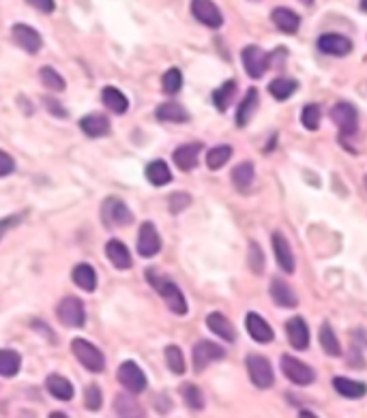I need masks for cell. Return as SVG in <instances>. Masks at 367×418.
Here are the masks:
<instances>
[{
  "label": "cell",
  "mask_w": 367,
  "mask_h": 418,
  "mask_svg": "<svg viewBox=\"0 0 367 418\" xmlns=\"http://www.w3.org/2000/svg\"><path fill=\"white\" fill-rule=\"evenodd\" d=\"M271 20H273V24H275L282 33H288V35H294V33L299 31V26H301V18H299L292 9H286V7L273 9Z\"/></svg>",
  "instance_id": "ffe728a7"
},
{
  "label": "cell",
  "mask_w": 367,
  "mask_h": 418,
  "mask_svg": "<svg viewBox=\"0 0 367 418\" xmlns=\"http://www.w3.org/2000/svg\"><path fill=\"white\" fill-rule=\"evenodd\" d=\"M189 204H191L189 193H185V191H176V193H172V198H170V213L179 215V213H181V210H185Z\"/></svg>",
  "instance_id": "f6af8a7d"
},
{
  "label": "cell",
  "mask_w": 367,
  "mask_h": 418,
  "mask_svg": "<svg viewBox=\"0 0 367 418\" xmlns=\"http://www.w3.org/2000/svg\"><path fill=\"white\" fill-rule=\"evenodd\" d=\"M46 388H48V392L52 397H56L60 401H71L73 399V392H75L73 390V384L67 377L58 375V373H52V375L46 377Z\"/></svg>",
  "instance_id": "7402d4cb"
},
{
  "label": "cell",
  "mask_w": 367,
  "mask_h": 418,
  "mask_svg": "<svg viewBox=\"0 0 367 418\" xmlns=\"http://www.w3.org/2000/svg\"><path fill=\"white\" fill-rule=\"evenodd\" d=\"M155 116L164 122H187L189 120V114L185 112L183 105L179 103H161L155 112Z\"/></svg>",
  "instance_id": "4dcf8cb0"
},
{
  "label": "cell",
  "mask_w": 367,
  "mask_h": 418,
  "mask_svg": "<svg viewBox=\"0 0 367 418\" xmlns=\"http://www.w3.org/2000/svg\"><path fill=\"white\" fill-rule=\"evenodd\" d=\"M101 221L107 227H122V225H129L134 221V215L125 202H120L116 198H107L101 204Z\"/></svg>",
  "instance_id": "3957f363"
},
{
  "label": "cell",
  "mask_w": 367,
  "mask_h": 418,
  "mask_svg": "<svg viewBox=\"0 0 367 418\" xmlns=\"http://www.w3.org/2000/svg\"><path fill=\"white\" fill-rule=\"evenodd\" d=\"M16 172V161H14V157L9 155V153H5V151H0V178L3 176H9V174H14Z\"/></svg>",
  "instance_id": "bcb514c9"
},
{
  "label": "cell",
  "mask_w": 367,
  "mask_h": 418,
  "mask_svg": "<svg viewBox=\"0 0 367 418\" xmlns=\"http://www.w3.org/2000/svg\"><path fill=\"white\" fill-rule=\"evenodd\" d=\"M240 58H243L245 71H248L254 80L262 77L265 71H267L269 65H271V54H267V52L260 50L258 45H248V48L243 50Z\"/></svg>",
  "instance_id": "ba28073f"
},
{
  "label": "cell",
  "mask_w": 367,
  "mask_h": 418,
  "mask_svg": "<svg viewBox=\"0 0 367 418\" xmlns=\"http://www.w3.org/2000/svg\"><path fill=\"white\" fill-rule=\"evenodd\" d=\"M318 50L329 56H346L352 52V41L337 33H324L318 37Z\"/></svg>",
  "instance_id": "4fadbf2b"
},
{
  "label": "cell",
  "mask_w": 367,
  "mask_h": 418,
  "mask_svg": "<svg viewBox=\"0 0 367 418\" xmlns=\"http://www.w3.org/2000/svg\"><path fill=\"white\" fill-rule=\"evenodd\" d=\"M161 251V236L157 232V227L147 221L140 225V232H138V253L142 257H153Z\"/></svg>",
  "instance_id": "7c38bea8"
},
{
  "label": "cell",
  "mask_w": 367,
  "mask_h": 418,
  "mask_svg": "<svg viewBox=\"0 0 367 418\" xmlns=\"http://www.w3.org/2000/svg\"><path fill=\"white\" fill-rule=\"evenodd\" d=\"M105 255H107V259L112 262V266L114 268H120V270H127V268H132V253H129V249L125 247V242H120V240H116V238H112L107 245H105Z\"/></svg>",
  "instance_id": "ac0fdd59"
},
{
  "label": "cell",
  "mask_w": 367,
  "mask_h": 418,
  "mask_svg": "<svg viewBox=\"0 0 367 418\" xmlns=\"http://www.w3.org/2000/svg\"><path fill=\"white\" fill-rule=\"evenodd\" d=\"M101 403H103L101 388H99L97 384H90V386H86V390H84V405H86L88 409L97 412V409L101 407Z\"/></svg>",
  "instance_id": "7bdbcfd3"
},
{
  "label": "cell",
  "mask_w": 367,
  "mask_h": 418,
  "mask_svg": "<svg viewBox=\"0 0 367 418\" xmlns=\"http://www.w3.org/2000/svg\"><path fill=\"white\" fill-rule=\"evenodd\" d=\"M181 392H183L185 403H187L191 409H202V407H204V395H202V390H200L198 386L185 384V386L181 388Z\"/></svg>",
  "instance_id": "60d3db41"
},
{
  "label": "cell",
  "mask_w": 367,
  "mask_h": 418,
  "mask_svg": "<svg viewBox=\"0 0 367 418\" xmlns=\"http://www.w3.org/2000/svg\"><path fill=\"white\" fill-rule=\"evenodd\" d=\"M24 219V215H11V217H5V219H0V240L5 238V234L9 230H14L16 225H20Z\"/></svg>",
  "instance_id": "7dc6e473"
},
{
  "label": "cell",
  "mask_w": 367,
  "mask_h": 418,
  "mask_svg": "<svg viewBox=\"0 0 367 418\" xmlns=\"http://www.w3.org/2000/svg\"><path fill=\"white\" fill-rule=\"evenodd\" d=\"M299 418H318V416H316L314 412H307V409H301V412H299Z\"/></svg>",
  "instance_id": "f907efd6"
},
{
  "label": "cell",
  "mask_w": 367,
  "mask_h": 418,
  "mask_svg": "<svg viewBox=\"0 0 367 418\" xmlns=\"http://www.w3.org/2000/svg\"><path fill=\"white\" fill-rule=\"evenodd\" d=\"M365 189H367V176H365Z\"/></svg>",
  "instance_id": "11a10c76"
},
{
  "label": "cell",
  "mask_w": 367,
  "mask_h": 418,
  "mask_svg": "<svg viewBox=\"0 0 367 418\" xmlns=\"http://www.w3.org/2000/svg\"><path fill=\"white\" fill-rule=\"evenodd\" d=\"M200 151H202V144L193 142V144H185V146H179L172 155L174 164L179 170L183 172H191L196 166H198V159H200Z\"/></svg>",
  "instance_id": "e0dca14e"
},
{
  "label": "cell",
  "mask_w": 367,
  "mask_h": 418,
  "mask_svg": "<svg viewBox=\"0 0 367 418\" xmlns=\"http://www.w3.org/2000/svg\"><path fill=\"white\" fill-rule=\"evenodd\" d=\"M252 3H258V0H252Z\"/></svg>",
  "instance_id": "9f6ffc18"
},
{
  "label": "cell",
  "mask_w": 367,
  "mask_h": 418,
  "mask_svg": "<svg viewBox=\"0 0 367 418\" xmlns=\"http://www.w3.org/2000/svg\"><path fill=\"white\" fill-rule=\"evenodd\" d=\"M320 345L322 350L329 354V356H339L341 354V348H339V341L333 333V328L329 324H322V331H320Z\"/></svg>",
  "instance_id": "d590c367"
},
{
  "label": "cell",
  "mask_w": 367,
  "mask_h": 418,
  "mask_svg": "<svg viewBox=\"0 0 367 418\" xmlns=\"http://www.w3.org/2000/svg\"><path fill=\"white\" fill-rule=\"evenodd\" d=\"M234 95H236V82H234V80L223 82V84L213 92V103H215V107H217L219 112H225L228 105H230V101L234 99Z\"/></svg>",
  "instance_id": "836d02e7"
},
{
  "label": "cell",
  "mask_w": 367,
  "mask_h": 418,
  "mask_svg": "<svg viewBox=\"0 0 367 418\" xmlns=\"http://www.w3.org/2000/svg\"><path fill=\"white\" fill-rule=\"evenodd\" d=\"M11 35H14V41L28 54H37L41 50V45H43L41 35L35 28L26 26V24H16L11 28Z\"/></svg>",
  "instance_id": "5bb4252c"
},
{
  "label": "cell",
  "mask_w": 367,
  "mask_h": 418,
  "mask_svg": "<svg viewBox=\"0 0 367 418\" xmlns=\"http://www.w3.org/2000/svg\"><path fill=\"white\" fill-rule=\"evenodd\" d=\"M147 181L151 183V185H155V187H164V185H168L170 181H172V172H170V168L166 166V161H153V164H149L147 166Z\"/></svg>",
  "instance_id": "f546056e"
},
{
  "label": "cell",
  "mask_w": 367,
  "mask_h": 418,
  "mask_svg": "<svg viewBox=\"0 0 367 418\" xmlns=\"http://www.w3.org/2000/svg\"><path fill=\"white\" fill-rule=\"evenodd\" d=\"M166 363H168L172 373H176V375L185 373V356H183L179 345H168L166 348Z\"/></svg>",
  "instance_id": "74e56055"
},
{
  "label": "cell",
  "mask_w": 367,
  "mask_h": 418,
  "mask_svg": "<svg viewBox=\"0 0 367 418\" xmlns=\"http://www.w3.org/2000/svg\"><path fill=\"white\" fill-rule=\"evenodd\" d=\"M361 9H363V11H367V0H361Z\"/></svg>",
  "instance_id": "f5cc1de1"
},
{
  "label": "cell",
  "mask_w": 367,
  "mask_h": 418,
  "mask_svg": "<svg viewBox=\"0 0 367 418\" xmlns=\"http://www.w3.org/2000/svg\"><path fill=\"white\" fill-rule=\"evenodd\" d=\"M286 333H288V341L294 350H307L309 345V328L307 322L299 316L290 318L286 322Z\"/></svg>",
  "instance_id": "9a60e30c"
},
{
  "label": "cell",
  "mask_w": 367,
  "mask_h": 418,
  "mask_svg": "<svg viewBox=\"0 0 367 418\" xmlns=\"http://www.w3.org/2000/svg\"><path fill=\"white\" fill-rule=\"evenodd\" d=\"M116 375H118V382L125 386L129 392H134V395H140V392L147 390L149 380H147L144 371L138 367V363H134V360H125V363H122L118 367Z\"/></svg>",
  "instance_id": "5b68a950"
},
{
  "label": "cell",
  "mask_w": 367,
  "mask_h": 418,
  "mask_svg": "<svg viewBox=\"0 0 367 418\" xmlns=\"http://www.w3.org/2000/svg\"><path fill=\"white\" fill-rule=\"evenodd\" d=\"M116 409L120 412L122 418H140L142 416V407L132 397H125V395L116 397Z\"/></svg>",
  "instance_id": "8d00e7d4"
},
{
  "label": "cell",
  "mask_w": 367,
  "mask_h": 418,
  "mask_svg": "<svg viewBox=\"0 0 367 418\" xmlns=\"http://www.w3.org/2000/svg\"><path fill=\"white\" fill-rule=\"evenodd\" d=\"M50 418H69L67 414H63V412H52L50 414Z\"/></svg>",
  "instance_id": "816d5d0a"
},
{
  "label": "cell",
  "mask_w": 367,
  "mask_h": 418,
  "mask_svg": "<svg viewBox=\"0 0 367 418\" xmlns=\"http://www.w3.org/2000/svg\"><path fill=\"white\" fill-rule=\"evenodd\" d=\"M22 367V356L14 350H0V375L14 377Z\"/></svg>",
  "instance_id": "d6a6232c"
},
{
  "label": "cell",
  "mask_w": 367,
  "mask_h": 418,
  "mask_svg": "<svg viewBox=\"0 0 367 418\" xmlns=\"http://www.w3.org/2000/svg\"><path fill=\"white\" fill-rule=\"evenodd\" d=\"M248 262H250V268H252L254 272H262V268H265V253H262V249L258 247V242H250Z\"/></svg>",
  "instance_id": "ee69618b"
},
{
  "label": "cell",
  "mask_w": 367,
  "mask_h": 418,
  "mask_svg": "<svg viewBox=\"0 0 367 418\" xmlns=\"http://www.w3.org/2000/svg\"><path fill=\"white\" fill-rule=\"evenodd\" d=\"M206 326L217 335V337H221L223 341H234L236 339V331H234V326H232V322L223 316V314H211L208 318H206Z\"/></svg>",
  "instance_id": "484cf974"
},
{
  "label": "cell",
  "mask_w": 367,
  "mask_h": 418,
  "mask_svg": "<svg viewBox=\"0 0 367 418\" xmlns=\"http://www.w3.org/2000/svg\"><path fill=\"white\" fill-rule=\"evenodd\" d=\"M223 356H225V350H223L221 345H217V343H213V341H198V343L193 345V369L200 373V371H204L211 363L221 360Z\"/></svg>",
  "instance_id": "30bf717a"
},
{
  "label": "cell",
  "mask_w": 367,
  "mask_h": 418,
  "mask_svg": "<svg viewBox=\"0 0 367 418\" xmlns=\"http://www.w3.org/2000/svg\"><path fill=\"white\" fill-rule=\"evenodd\" d=\"M282 371L297 386H309L316 380V371L309 365L301 363L299 358H294L290 354H284L282 356Z\"/></svg>",
  "instance_id": "8992f818"
},
{
  "label": "cell",
  "mask_w": 367,
  "mask_h": 418,
  "mask_svg": "<svg viewBox=\"0 0 367 418\" xmlns=\"http://www.w3.org/2000/svg\"><path fill=\"white\" fill-rule=\"evenodd\" d=\"M191 14L200 24H204L208 28H219L223 24V16L213 0H193Z\"/></svg>",
  "instance_id": "8fae6325"
},
{
  "label": "cell",
  "mask_w": 367,
  "mask_h": 418,
  "mask_svg": "<svg viewBox=\"0 0 367 418\" xmlns=\"http://www.w3.org/2000/svg\"><path fill=\"white\" fill-rule=\"evenodd\" d=\"M301 122L305 124V129L316 131L320 127V107L316 103H307L301 112Z\"/></svg>",
  "instance_id": "b9f144b4"
},
{
  "label": "cell",
  "mask_w": 367,
  "mask_h": 418,
  "mask_svg": "<svg viewBox=\"0 0 367 418\" xmlns=\"http://www.w3.org/2000/svg\"><path fill=\"white\" fill-rule=\"evenodd\" d=\"M245 326H248V333L252 335V339L258 341V343H271L273 337H275L271 324L254 311L248 314V318H245Z\"/></svg>",
  "instance_id": "2e32d148"
},
{
  "label": "cell",
  "mask_w": 367,
  "mask_h": 418,
  "mask_svg": "<svg viewBox=\"0 0 367 418\" xmlns=\"http://www.w3.org/2000/svg\"><path fill=\"white\" fill-rule=\"evenodd\" d=\"M301 3H305V5H312V3H314V0H301Z\"/></svg>",
  "instance_id": "db71d44e"
},
{
  "label": "cell",
  "mask_w": 367,
  "mask_h": 418,
  "mask_svg": "<svg viewBox=\"0 0 367 418\" xmlns=\"http://www.w3.org/2000/svg\"><path fill=\"white\" fill-rule=\"evenodd\" d=\"M232 157V149L230 146H215L206 153V166L211 170H219L228 164V159Z\"/></svg>",
  "instance_id": "e575fe53"
},
{
  "label": "cell",
  "mask_w": 367,
  "mask_h": 418,
  "mask_svg": "<svg viewBox=\"0 0 367 418\" xmlns=\"http://www.w3.org/2000/svg\"><path fill=\"white\" fill-rule=\"evenodd\" d=\"M333 388L346 399H361L367 395V386L363 382L348 380V377H333Z\"/></svg>",
  "instance_id": "4316f807"
},
{
  "label": "cell",
  "mask_w": 367,
  "mask_h": 418,
  "mask_svg": "<svg viewBox=\"0 0 367 418\" xmlns=\"http://www.w3.org/2000/svg\"><path fill=\"white\" fill-rule=\"evenodd\" d=\"M232 183L234 187L240 191V193H248L250 187L254 185V166L252 164H238L234 170H232Z\"/></svg>",
  "instance_id": "f1b7e54d"
},
{
  "label": "cell",
  "mask_w": 367,
  "mask_h": 418,
  "mask_svg": "<svg viewBox=\"0 0 367 418\" xmlns=\"http://www.w3.org/2000/svg\"><path fill=\"white\" fill-rule=\"evenodd\" d=\"M71 350L75 354V358L82 363V367H86L92 373H101L105 369V358L101 354V350L97 345H92L86 339H73L71 341Z\"/></svg>",
  "instance_id": "7a4b0ae2"
},
{
  "label": "cell",
  "mask_w": 367,
  "mask_h": 418,
  "mask_svg": "<svg viewBox=\"0 0 367 418\" xmlns=\"http://www.w3.org/2000/svg\"><path fill=\"white\" fill-rule=\"evenodd\" d=\"M56 316L65 326H71V328H82L86 324V309H84L82 301L75 296L63 299L56 309Z\"/></svg>",
  "instance_id": "52a82bcc"
},
{
  "label": "cell",
  "mask_w": 367,
  "mask_h": 418,
  "mask_svg": "<svg viewBox=\"0 0 367 418\" xmlns=\"http://www.w3.org/2000/svg\"><path fill=\"white\" fill-rule=\"evenodd\" d=\"M147 277H149V284L159 292V296L166 301V305L170 307L172 314H176V316H185L187 314V301H185L181 288L172 282V279L159 277L155 270H149Z\"/></svg>",
  "instance_id": "6da1fadb"
},
{
  "label": "cell",
  "mask_w": 367,
  "mask_h": 418,
  "mask_svg": "<svg viewBox=\"0 0 367 418\" xmlns=\"http://www.w3.org/2000/svg\"><path fill=\"white\" fill-rule=\"evenodd\" d=\"M256 107H258V90H256V88H250L248 95H245V99H243L240 105H238L236 124H238V127H245V124H248V122L252 120Z\"/></svg>",
  "instance_id": "83f0119b"
},
{
  "label": "cell",
  "mask_w": 367,
  "mask_h": 418,
  "mask_svg": "<svg viewBox=\"0 0 367 418\" xmlns=\"http://www.w3.org/2000/svg\"><path fill=\"white\" fill-rule=\"evenodd\" d=\"M273 251H275V257H277L280 268L284 272H288V274L294 272V255H292V249H290L288 240L280 232L273 234Z\"/></svg>",
  "instance_id": "d6986e66"
},
{
  "label": "cell",
  "mask_w": 367,
  "mask_h": 418,
  "mask_svg": "<svg viewBox=\"0 0 367 418\" xmlns=\"http://www.w3.org/2000/svg\"><path fill=\"white\" fill-rule=\"evenodd\" d=\"M39 75H41V82H43L46 88H50V90H65V80L60 77V73L56 69L41 67Z\"/></svg>",
  "instance_id": "ab89813d"
},
{
  "label": "cell",
  "mask_w": 367,
  "mask_h": 418,
  "mask_svg": "<svg viewBox=\"0 0 367 418\" xmlns=\"http://www.w3.org/2000/svg\"><path fill=\"white\" fill-rule=\"evenodd\" d=\"M245 365H248V373H250V380L254 382V386H258V388L273 386L275 375H273V367H271L269 358H265L260 354H250L248 358H245Z\"/></svg>",
  "instance_id": "277c9868"
},
{
  "label": "cell",
  "mask_w": 367,
  "mask_h": 418,
  "mask_svg": "<svg viewBox=\"0 0 367 418\" xmlns=\"http://www.w3.org/2000/svg\"><path fill=\"white\" fill-rule=\"evenodd\" d=\"M43 103L48 105V112H50V114H54V116H58V118H65V116H67V109H65L58 101H54V99L46 97V99H43Z\"/></svg>",
  "instance_id": "681fc988"
},
{
  "label": "cell",
  "mask_w": 367,
  "mask_h": 418,
  "mask_svg": "<svg viewBox=\"0 0 367 418\" xmlns=\"http://www.w3.org/2000/svg\"><path fill=\"white\" fill-rule=\"evenodd\" d=\"M331 120L339 127L341 135H354L358 127V112L352 103H335L331 107Z\"/></svg>",
  "instance_id": "9c48e42d"
},
{
  "label": "cell",
  "mask_w": 367,
  "mask_h": 418,
  "mask_svg": "<svg viewBox=\"0 0 367 418\" xmlns=\"http://www.w3.org/2000/svg\"><path fill=\"white\" fill-rule=\"evenodd\" d=\"M299 88V82L297 80H290V77H277L269 84V92L277 99V101H286L290 99Z\"/></svg>",
  "instance_id": "1f68e13d"
},
{
  "label": "cell",
  "mask_w": 367,
  "mask_h": 418,
  "mask_svg": "<svg viewBox=\"0 0 367 418\" xmlns=\"http://www.w3.org/2000/svg\"><path fill=\"white\" fill-rule=\"evenodd\" d=\"M80 129L88 137H103L110 133V120L103 114H88L80 120Z\"/></svg>",
  "instance_id": "603a6c76"
},
{
  "label": "cell",
  "mask_w": 367,
  "mask_h": 418,
  "mask_svg": "<svg viewBox=\"0 0 367 418\" xmlns=\"http://www.w3.org/2000/svg\"><path fill=\"white\" fill-rule=\"evenodd\" d=\"M101 101L114 114H125L129 109V99L122 95L116 86H105L101 90Z\"/></svg>",
  "instance_id": "44dd1931"
},
{
  "label": "cell",
  "mask_w": 367,
  "mask_h": 418,
  "mask_svg": "<svg viewBox=\"0 0 367 418\" xmlns=\"http://www.w3.org/2000/svg\"><path fill=\"white\" fill-rule=\"evenodd\" d=\"M26 3H28L31 7H35L37 11H41V14H52V11L56 9V3H54V0H26Z\"/></svg>",
  "instance_id": "c3c4849f"
},
{
  "label": "cell",
  "mask_w": 367,
  "mask_h": 418,
  "mask_svg": "<svg viewBox=\"0 0 367 418\" xmlns=\"http://www.w3.org/2000/svg\"><path fill=\"white\" fill-rule=\"evenodd\" d=\"M73 284L84 290V292H92L97 288V272L90 264H78L71 272Z\"/></svg>",
  "instance_id": "cb8c5ba5"
},
{
  "label": "cell",
  "mask_w": 367,
  "mask_h": 418,
  "mask_svg": "<svg viewBox=\"0 0 367 418\" xmlns=\"http://www.w3.org/2000/svg\"><path fill=\"white\" fill-rule=\"evenodd\" d=\"M161 86H164V92L176 95L183 88V73H181V69H168L164 73V77H161Z\"/></svg>",
  "instance_id": "f35d334b"
},
{
  "label": "cell",
  "mask_w": 367,
  "mask_h": 418,
  "mask_svg": "<svg viewBox=\"0 0 367 418\" xmlns=\"http://www.w3.org/2000/svg\"><path fill=\"white\" fill-rule=\"evenodd\" d=\"M271 296H273V303L280 305V307H297V303H299L294 290L286 282H282V279H273Z\"/></svg>",
  "instance_id": "d4e9b609"
}]
</instances>
